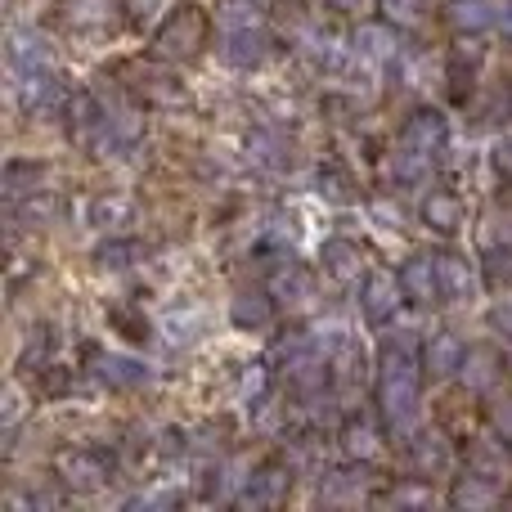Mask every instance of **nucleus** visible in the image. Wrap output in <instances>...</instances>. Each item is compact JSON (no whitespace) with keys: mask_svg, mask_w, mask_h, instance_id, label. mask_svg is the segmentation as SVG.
Returning a JSON list of instances; mask_svg holds the SVG:
<instances>
[{"mask_svg":"<svg viewBox=\"0 0 512 512\" xmlns=\"http://www.w3.org/2000/svg\"><path fill=\"white\" fill-rule=\"evenodd\" d=\"M378 396H382V418L396 436L414 432L418 423V360H414V342L400 337V342L387 346L382 355V382H378Z\"/></svg>","mask_w":512,"mask_h":512,"instance_id":"obj_1","label":"nucleus"},{"mask_svg":"<svg viewBox=\"0 0 512 512\" xmlns=\"http://www.w3.org/2000/svg\"><path fill=\"white\" fill-rule=\"evenodd\" d=\"M72 113V131H77V140L86 144V149H95L99 158H108V149H117V126H113V108L104 104L99 95H90V90H77L68 104Z\"/></svg>","mask_w":512,"mask_h":512,"instance_id":"obj_2","label":"nucleus"},{"mask_svg":"<svg viewBox=\"0 0 512 512\" xmlns=\"http://www.w3.org/2000/svg\"><path fill=\"white\" fill-rule=\"evenodd\" d=\"M108 459L99 450H63L59 454V481L68 490H77V495H90V490H99L108 481Z\"/></svg>","mask_w":512,"mask_h":512,"instance_id":"obj_3","label":"nucleus"},{"mask_svg":"<svg viewBox=\"0 0 512 512\" xmlns=\"http://www.w3.org/2000/svg\"><path fill=\"white\" fill-rule=\"evenodd\" d=\"M400 297H405V288H400L396 274L387 270H369L364 274V288H360V310L373 319V324H382V319L396 315Z\"/></svg>","mask_w":512,"mask_h":512,"instance_id":"obj_4","label":"nucleus"},{"mask_svg":"<svg viewBox=\"0 0 512 512\" xmlns=\"http://www.w3.org/2000/svg\"><path fill=\"white\" fill-rule=\"evenodd\" d=\"M95 378L104 382V387H113V391H135V387H144V382L153 378V369L144 360H135V355L108 351V355H99L95 360Z\"/></svg>","mask_w":512,"mask_h":512,"instance_id":"obj_5","label":"nucleus"},{"mask_svg":"<svg viewBox=\"0 0 512 512\" xmlns=\"http://www.w3.org/2000/svg\"><path fill=\"white\" fill-rule=\"evenodd\" d=\"M400 288H405L409 301H423V306L436 301V297H445L436 256H414V261H405V270H400Z\"/></svg>","mask_w":512,"mask_h":512,"instance_id":"obj_6","label":"nucleus"},{"mask_svg":"<svg viewBox=\"0 0 512 512\" xmlns=\"http://www.w3.org/2000/svg\"><path fill=\"white\" fill-rule=\"evenodd\" d=\"M355 54H360V59H373V63L400 59L396 23H360L355 27Z\"/></svg>","mask_w":512,"mask_h":512,"instance_id":"obj_7","label":"nucleus"},{"mask_svg":"<svg viewBox=\"0 0 512 512\" xmlns=\"http://www.w3.org/2000/svg\"><path fill=\"white\" fill-rule=\"evenodd\" d=\"M265 45L270 41H265L261 27H252V32H221V59L239 72H252L265 59Z\"/></svg>","mask_w":512,"mask_h":512,"instance_id":"obj_8","label":"nucleus"},{"mask_svg":"<svg viewBox=\"0 0 512 512\" xmlns=\"http://www.w3.org/2000/svg\"><path fill=\"white\" fill-rule=\"evenodd\" d=\"M5 59H9V68H23V72H50L54 68L50 45H45L36 32H9Z\"/></svg>","mask_w":512,"mask_h":512,"instance_id":"obj_9","label":"nucleus"},{"mask_svg":"<svg viewBox=\"0 0 512 512\" xmlns=\"http://www.w3.org/2000/svg\"><path fill=\"white\" fill-rule=\"evenodd\" d=\"M463 360H468V351H463V342L454 333H436L432 342L423 346V369L432 373L436 382L441 378H454V373L463 369Z\"/></svg>","mask_w":512,"mask_h":512,"instance_id":"obj_10","label":"nucleus"},{"mask_svg":"<svg viewBox=\"0 0 512 512\" xmlns=\"http://www.w3.org/2000/svg\"><path fill=\"white\" fill-rule=\"evenodd\" d=\"M270 297L279 301V306H288V310H297V306H310V297H315V279H310L301 265H283V270H274V279H270Z\"/></svg>","mask_w":512,"mask_h":512,"instance_id":"obj_11","label":"nucleus"},{"mask_svg":"<svg viewBox=\"0 0 512 512\" xmlns=\"http://www.w3.org/2000/svg\"><path fill=\"white\" fill-rule=\"evenodd\" d=\"M400 144H414V149H423V153H436L445 144V117L436 113V108L414 113L405 122V131H400Z\"/></svg>","mask_w":512,"mask_h":512,"instance_id":"obj_12","label":"nucleus"},{"mask_svg":"<svg viewBox=\"0 0 512 512\" xmlns=\"http://www.w3.org/2000/svg\"><path fill=\"white\" fill-rule=\"evenodd\" d=\"M283 490H288V477H283L279 468H265V472H256V477H248V486L239 490V504L243 508H270L283 499Z\"/></svg>","mask_w":512,"mask_h":512,"instance_id":"obj_13","label":"nucleus"},{"mask_svg":"<svg viewBox=\"0 0 512 512\" xmlns=\"http://www.w3.org/2000/svg\"><path fill=\"white\" fill-rule=\"evenodd\" d=\"M319 261H324V270L333 274L337 283H351V279H360V265H364V256L355 243H346V239H328L324 243V252H319Z\"/></svg>","mask_w":512,"mask_h":512,"instance_id":"obj_14","label":"nucleus"},{"mask_svg":"<svg viewBox=\"0 0 512 512\" xmlns=\"http://www.w3.org/2000/svg\"><path fill=\"white\" fill-rule=\"evenodd\" d=\"M450 23L459 32H486V27H499V5L495 0H454Z\"/></svg>","mask_w":512,"mask_h":512,"instance_id":"obj_15","label":"nucleus"},{"mask_svg":"<svg viewBox=\"0 0 512 512\" xmlns=\"http://www.w3.org/2000/svg\"><path fill=\"white\" fill-rule=\"evenodd\" d=\"M423 225L436 234H454L463 225V203L454 194H427L423 198Z\"/></svg>","mask_w":512,"mask_h":512,"instance_id":"obj_16","label":"nucleus"},{"mask_svg":"<svg viewBox=\"0 0 512 512\" xmlns=\"http://www.w3.org/2000/svg\"><path fill=\"white\" fill-rule=\"evenodd\" d=\"M450 504H454V508H468V512H477V508H495V504H499V490L490 486V477L472 472V477H459V481H454Z\"/></svg>","mask_w":512,"mask_h":512,"instance_id":"obj_17","label":"nucleus"},{"mask_svg":"<svg viewBox=\"0 0 512 512\" xmlns=\"http://www.w3.org/2000/svg\"><path fill=\"white\" fill-rule=\"evenodd\" d=\"M68 23L77 32H99V27L117 23V5L113 0H68Z\"/></svg>","mask_w":512,"mask_h":512,"instance_id":"obj_18","label":"nucleus"},{"mask_svg":"<svg viewBox=\"0 0 512 512\" xmlns=\"http://www.w3.org/2000/svg\"><path fill=\"white\" fill-rule=\"evenodd\" d=\"M261 0H221L216 5V27L221 32H252L261 27Z\"/></svg>","mask_w":512,"mask_h":512,"instance_id":"obj_19","label":"nucleus"},{"mask_svg":"<svg viewBox=\"0 0 512 512\" xmlns=\"http://www.w3.org/2000/svg\"><path fill=\"white\" fill-rule=\"evenodd\" d=\"M409 459H414L418 472H445L450 468V445H445V436L423 432L409 441Z\"/></svg>","mask_w":512,"mask_h":512,"instance_id":"obj_20","label":"nucleus"},{"mask_svg":"<svg viewBox=\"0 0 512 512\" xmlns=\"http://www.w3.org/2000/svg\"><path fill=\"white\" fill-rule=\"evenodd\" d=\"M427 167H432V153L414 149V144H400V153H391V162H387V176L396 185H418L427 176Z\"/></svg>","mask_w":512,"mask_h":512,"instance_id":"obj_21","label":"nucleus"},{"mask_svg":"<svg viewBox=\"0 0 512 512\" xmlns=\"http://www.w3.org/2000/svg\"><path fill=\"white\" fill-rule=\"evenodd\" d=\"M459 373H463V382H468V391H490V387H495V378H499L495 351H486V346H472Z\"/></svg>","mask_w":512,"mask_h":512,"instance_id":"obj_22","label":"nucleus"},{"mask_svg":"<svg viewBox=\"0 0 512 512\" xmlns=\"http://www.w3.org/2000/svg\"><path fill=\"white\" fill-rule=\"evenodd\" d=\"M436 265H441V288H445V297H472L477 279H472V265L463 261V256L445 252V256H436Z\"/></svg>","mask_w":512,"mask_h":512,"instance_id":"obj_23","label":"nucleus"},{"mask_svg":"<svg viewBox=\"0 0 512 512\" xmlns=\"http://www.w3.org/2000/svg\"><path fill=\"white\" fill-rule=\"evenodd\" d=\"M41 176H45L41 162H18V158H14V162H5V198H9V203H18V198L36 194Z\"/></svg>","mask_w":512,"mask_h":512,"instance_id":"obj_24","label":"nucleus"},{"mask_svg":"<svg viewBox=\"0 0 512 512\" xmlns=\"http://www.w3.org/2000/svg\"><path fill=\"white\" fill-rule=\"evenodd\" d=\"M81 216H86V225H95V230H113V225H122L126 216H131V203H126V198H90V203L81 207Z\"/></svg>","mask_w":512,"mask_h":512,"instance_id":"obj_25","label":"nucleus"},{"mask_svg":"<svg viewBox=\"0 0 512 512\" xmlns=\"http://www.w3.org/2000/svg\"><path fill=\"white\" fill-rule=\"evenodd\" d=\"M230 319L239 328H265L270 324V297H261V292H243V297H234Z\"/></svg>","mask_w":512,"mask_h":512,"instance_id":"obj_26","label":"nucleus"},{"mask_svg":"<svg viewBox=\"0 0 512 512\" xmlns=\"http://www.w3.org/2000/svg\"><path fill=\"white\" fill-rule=\"evenodd\" d=\"M342 450L351 454V459H364V463H369V459H378L382 445H378V432H373L369 423H351V427L342 432Z\"/></svg>","mask_w":512,"mask_h":512,"instance_id":"obj_27","label":"nucleus"},{"mask_svg":"<svg viewBox=\"0 0 512 512\" xmlns=\"http://www.w3.org/2000/svg\"><path fill=\"white\" fill-rule=\"evenodd\" d=\"M248 153H252V162H261V167H270V171L288 167V153H283V144L274 140V135H265V131L248 135Z\"/></svg>","mask_w":512,"mask_h":512,"instance_id":"obj_28","label":"nucleus"},{"mask_svg":"<svg viewBox=\"0 0 512 512\" xmlns=\"http://www.w3.org/2000/svg\"><path fill=\"white\" fill-rule=\"evenodd\" d=\"M472 468H477L481 477H490V481H495V477H504V472L512 468V459H508L504 450H499V445L477 441V445H472Z\"/></svg>","mask_w":512,"mask_h":512,"instance_id":"obj_29","label":"nucleus"},{"mask_svg":"<svg viewBox=\"0 0 512 512\" xmlns=\"http://www.w3.org/2000/svg\"><path fill=\"white\" fill-rule=\"evenodd\" d=\"M319 495L324 499H360L364 495V472L355 477V472H333V477L319 486Z\"/></svg>","mask_w":512,"mask_h":512,"instance_id":"obj_30","label":"nucleus"},{"mask_svg":"<svg viewBox=\"0 0 512 512\" xmlns=\"http://www.w3.org/2000/svg\"><path fill=\"white\" fill-rule=\"evenodd\" d=\"M135 256H140V243H135V239H108L104 248L95 252V261H99V265H113V270H122V265H131Z\"/></svg>","mask_w":512,"mask_h":512,"instance_id":"obj_31","label":"nucleus"},{"mask_svg":"<svg viewBox=\"0 0 512 512\" xmlns=\"http://www.w3.org/2000/svg\"><path fill=\"white\" fill-rule=\"evenodd\" d=\"M382 14L396 27H418L423 23V5L418 0H382Z\"/></svg>","mask_w":512,"mask_h":512,"instance_id":"obj_32","label":"nucleus"},{"mask_svg":"<svg viewBox=\"0 0 512 512\" xmlns=\"http://www.w3.org/2000/svg\"><path fill=\"white\" fill-rule=\"evenodd\" d=\"M198 328H203V315H198V310H185V315H171L167 319V333L176 337V342H194Z\"/></svg>","mask_w":512,"mask_h":512,"instance_id":"obj_33","label":"nucleus"},{"mask_svg":"<svg viewBox=\"0 0 512 512\" xmlns=\"http://www.w3.org/2000/svg\"><path fill=\"white\" fill-rule=\"evenodd\" d=\"M18 418H23V391L9 387L5 391V409H0V427H14Z\"/></svg>","mask_w":512,"mask_h":512,"instance_id":"obj_34","label":"nucleus"},{"mask_svg":"<svg viewBox=\"0 0 512 512\" xmlns=\"http://www.w3.org/2000/svg\"><path fill=\"white\" fill-rule=\"evenodd\" d=\"M490 324H495L504 337H512V297H499L495 306H490Z\"/></svg>","mask_w":512,"mask_h":512,"instance_id":"obj_35","label":"nucleus"},{"mask_svg":"<svg viewBox=\"0 0 512 512\" xmlns=\"http://www.w3.org/2000/svg\"><path fill=\"white\" fill-rule=\"evenodd\" d=\"M486 270L495 274V279H512V248H495L486 256Z\"/></svg>","mask_w":512,"mask_h":512,"instance_id":"obj_36","label":"nucleus"},{"mask_svg":"<svg viewBox=\"0 0 512 512\" xmlns=\"http://www.w3.org/2000/svg\"><path fill=\"white\" fill-rule=\"evenodd\" d=\"M391 504H432V490H418V486H400L391 495Z\"/></svg>","mask_w":512,"mask_h":512,"instance_id":"obj_37","label":"nucleus"},{"mask_svg":"<svg viewBox=\"0 0 512 512\" xmlns=\"http://www.w3.org/2000/svg\"><path fill=\"white\" fill-rule=\"evenodd\" d=\"M495 162L504 176H512V135H504V140H495Z\"/></svg>","mask_w":512,"mask_h":512,"instance_id":"obj_38","label":"nucleus"},{"mask_svg":"<svg viewBox=\"0 0 512 512\" xmlns=\"http://www.w3.org/2000/svg\"><path fill=\"white\" fill-rule=\"evenodd\" d=\"M495 423L504 427V432H512V400H504V405L495 409Z\"/></svg>","mask_w":512,"mask_h":512,"instance_id":"obj_39","label":"nucleus"},{"mask_svg":"<svg viewBox=\"0 0 512 512\" xmlns=\"http://www.w3.org/2000/svg\"><path fill=\"white\" fill-rule=\"evenodd\" d=\"M499 32H504V36H512V5H504V9H499Z\"/></svg>","mask_w":512,"mask_h":512,"instance_id":"obj_40","label":"nucleus"},{"mask_svg":"<svg viewBox=\"0 0 512 512\" xmlns=\"http://www.w3.org/2000/svg\"><path fill=\"white\" fill-rule=\"evenodd\" d=\"M135 5H140V9H135V14H140V18H153V14H158V9H153V5H158V0H135Z\"/></svg>","mask_w":512,"mask_h":512,"instance_id":"obj_41","label":"nucleus"},{"mask_svg":"<svg viewBox=\"0 0 512 512\" xmlns=\"http://www.w3.org/2000/svg\"><path fill=\"white\" fill-rule=\"evenodd\" d=\"M328 5H337V9H364V0H328Z\"/></svg>","mask_w":512,"mask_h":512,"instance_id":"obj_42","label":"nucleus"}]
</instances>
